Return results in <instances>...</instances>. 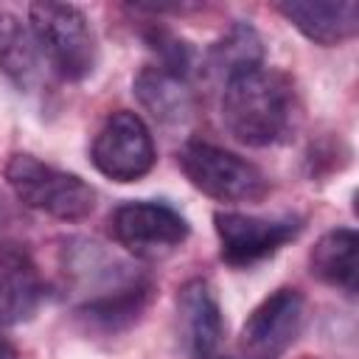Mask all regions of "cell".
Returning <instances> with one entry per match:
<instances>
[{
  "mask_svg": "<svg viewBox=\"0 0 359 359\" xmlns=\"http://www.w3.org/2000/svg\"><path fill=\"white\" fill-rule=\"evenodd\" d=\"M109 233L118 247L135 258H163L188 238V222L165 202H123L109 216Z\"/></svg>",
  "mask_w": 359,
  "mask_h": 359,
  "instance_id": "6",
  "label": "cell"
},
{
  "mask_svg": "<svg viewBox=\"0 0 359 359\" xmlns=\"http://www.w3.org/2000/svg\"><path fill=\"white\" fill-rule=\"evenodd\" d=\"M180 168L196 191L219 202H258L269 191L255 163L213 143L188 140L180 149Z\"/></svg>",
  "mask_w": 359,
  "mask_h": 359,
  "instance_id": "5",
  "label": "cell"
},
{
  "mask_svg": "<svg viewBox=\"0 0 359 359\" xmlns=\"http://www.w3.org/2000/svg\"><path fill=\"white\" fill-rule=\"evenodd\" d=\"M294 87L280 70L261 65L224 81L222 123L244 146L264 149L286 140L294 126Z\"/></svg>",
  "mask_w": 359,
  "mask_h": 359,
  "instance_id": "2",
  "label": "cell"
},
{
  "mask_svg": "<svg viewBox=\"0 0 359 359\" xmlns=\"http://www.w3.org/2000/svg\"><path fill=\"white\" fill-rule=\"evenodd\" d=\"M65 266L73 292L81 294L79 311L107 331L135 323L149 303L151 280L95 241L73 238L65 250Z\"/></svg>",
  "mask_w": 359,
  "mask_h": 359,
  "instance_id": "1",
  "label": "cell"
},
{
  "mask_svg": "<svg viewBox=\"0 0 359 359\" xmlns=\"http://www.w3.org/2000/svg\"><path fill=\"white\" fill-rule=\"evenodd\" d=\"M135 95L160 123H182L194 112V93L188 81L157 65H149L135 76Z\"/></svg>",
  "mask_w": 359,
  "mask_h": 359,
  "instance_id": "14",
  "label": "cell"
},
{
  "mask_svg": "<svg viewBox=\"0 0 359 359\" xmlns=\"http://www.w3.org/2000/svg\"><path fill=\"white\" fill-rule=\"evenodd\" d=\"M261 62H264L261 34L250 22H236L227 28V34L222 39L213 42V48L208 50L205 67L219 81H230L247 70L261 67Z\"/></svg>",
  "mask_w": 359,
  "mask_h": 359,
  "instance_id": "16",
  "label": "cell"
},
{
  "mask_svg": "<svg viewBox=\"0 0 359 359\" xmlns=\"http://www.w3.org/2000/svg\"><path fill=\"white\" fill-rule=\"evenodd\" d=\"M278 11L317 45H339L359 31V6L353 0H283Z\"/></svg>",
  "mask_w": 359,
  "mask_h": 359,
  "instance_id": "12",
  "label": "cell"
},
{
  "mask_svg": "<svg viewBox=\"0 0 359 359\" xmlns=\"http://www.w3.org/2000/svg\"><path fill=\"white\" fill-rule=\"evenodd\" d=\"M177 311L188 351L196 359H216L224 337V320L213 286L202 278L188 280L177 294Z\"/></svg>",
  "mask_w": 359,
  "mask_h": 359,
  "instance_id": "11",
  "label": "cell"
},
{
  "mask_svg": "<svg viewBox=\"0 0 359 359\" xmlns=\"http://www.w3.org/2000/svg\"><path fill=\"white\" fill-rule=\"evenodd\" d=\"M90 160L104 177L115 182H135L146 177L157 160V151L143 118L129 109L107 115L93 140Z\"/></svg>",
  "mask_w": 359,
  "mask_h": 359,
  "instance_id": "7",
  "label": "cell"
},
{
  "mask_svg": "<svg viewBox=\"0 0 359 359\" xmlns=\"http://www.w3.org/2000/svg\"><path fill=\"white\" fill-rule=\"evenodd\" d=\"M0 359H17V351H14L3 337H0Z\"/></svg>",
  "mask_w": 359,
  "mask_h": 359,
  "instance_id": "17",
  "label": "cell"
},
{
  "mask_svg": "<svg viewBox=\"0 0 359 359\" xmlns=\"http://www.w3.org/2000/svg\"><path fill=\"white\" fill-rule=\"evenodd\" d=\"M306 323V300L297 289H275L264 297L236 342V359H278L300 337Z\"/></svg>",
  "mask_w": 359,
  "mask_h": 359,
  "instance_id": "8",
  "label": "cell"
},
{
  "mask_svg": "<svg viewBox=\"0 0 359 359\" xmlns=\"http://www.w3.org/2000/svg\"><path fill=\"white\" fill-rule=\"evenodd\" d=\"M45 59L28 22L17 14L0 11V70L20 90H34L42 81Z\"/></svg>",
  "mask_w": 359,
  "mask_h": 359,
  "instance_id": "13",
  "label": "cell"
},
{
  "mask_svg": "<svg viewBox=\"0 0 359 359\" xmlns=\"http://www.w3.org/2000/svg\"><path fill=\"white\" fill-rule=\"evenodd\" d=\"M42 294L45 286L34 258L17 244H0V328L28 323Z\"/></svg>",
  "mask_w": 359,
  "mask_h": 359,
  "instance_id": "10",
  "label": "cell"
},
{
  "mask_svg": "<svg viewBox=\"0 0 359 359\" xmlns=\"http://www.w3.org/2000/svg\"><path fill=\"white\" fill-rule=\"evenodd\" d=\"M356 247H359V238L351 227L328 230L311 247V255H309L311 272L323 283L337 286L345 294H353L356 292Z\"/></svg>",
  "mask_w": 359,
  "mask_h": 359,
  "instance_id": "15",
  "label": "cell"
},
{
  "mask_svg": "<svg viewBox=\"0 0 359 359\" xmlns=\"http://www.w3.org/2000/svg\"><path fill=\"white\" fill-rule=\"evenodd\" d=\"M213 227L219 236V252L222 261L230 266H252L272 252H278L286 241L297 238L303 230V219L297 216H250L236 210H216Z\"/></svg>",
  "mask_w": 359,
  "mask_h": 359,
  "instance_id": "9",
  "label": "cell"
},
{
  "mask_svg": "<svg viewBox=\"0 0 359 359\" xmlns=\"http://www.w3.org/2000/svg\"><path fill=\"white\" fill-rule=\"evenodd\" d=\"M6 182L25 208L65 222H79L95 210V191L79 174L48 165L25 151L8 157Z\"/></svg>",
  "mask_w": 359,
  "mask_h": 359,
  "instance_id": "4",
  "label": "cell"
},
{
  "mask_svg": "<svg viewBox=\"0 0 359 359\" xmlns=\"http://www.w3.org/2000/svg\"><path fill=\"white\" fill-rule=\"evenodd\" d=\"M28 25L45 65L67 81H81L95 70L98 48L81 8L70 3H31Z\"/></svg>",
  "mask_w": 359,
  "mask_h": 359,
  "instance_id": "3",
  "label": "cell"
}]
</instances>
